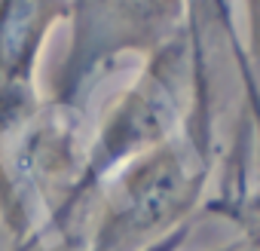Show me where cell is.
Instances as JSON below:
<instances>
[{"mask_svg": "<svg viewBox=\"0 0 260 251\" xmlns=\"http://www.w3.org/2000/svg\"><path fill=\"white\" fill-rule=\"evenodd\" d=\"M187 147L159 144L147 160L116 178L92 251H135L150 233L166 230L190 211L205 172Z\"/></svg>", "mask_w": 260, "mask_h": 251, "instance_id": "6da1fadb", "label": "cell"}]
</instances>
